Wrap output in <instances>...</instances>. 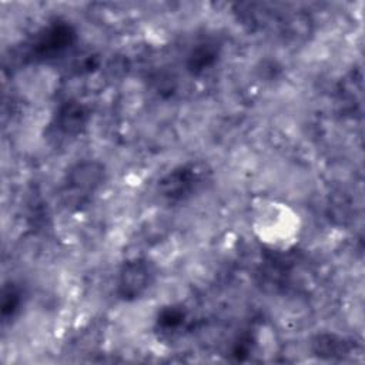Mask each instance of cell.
<instances>
[{
	"label": "cell",
	"mask_w": 365,
	"mask_h": 365,
	"mask_svg": "<svg viewBox=\"0 0 365 365\" xmlns=\"http://www.w3.org/2000/svg\"><path fill=\"white\" fill-rule=\"evenodd\" d=\"M250 225L259 242L279 251L292 248L302 232L299 212L277 198H257L251 205Z\"/></svg>",
	"instance_id": "6da1fadb"
}]
</instances>
